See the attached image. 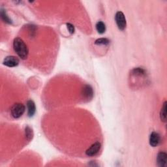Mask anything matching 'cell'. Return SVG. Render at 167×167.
Segmentation results:
<instances>
[{"mask_svg": "<svg viewBox=\"0 0 167 167\" xmlns=\"http://www.w3.org/2000/svg\"><path fill=\"white\" fill-rule=\"evenodd\" d=\"M19 62L18 58L13 56V55H9L4 59L3 64L9 67H14L18 65Z\"/></svg>", "mask_w": 167, "mask_h": 167, "instance_id": "5", "label": "cell"}, {"mask_svg": "<svg viewBox=\"0 0 167 167\" xmlns=\"http://www.w3.org/2000/svg\"><path fill=\"white\" fill-rule=\"evenodd\" d=\"M160 117L161 121L165 122L166 120V102L165 101L163 103V105L162 107L161 113H160Z\"/></svg>", "mask_w": 167, "mask_h": 167, "instance_id": "11", "label": "cell"}, {"mask_svg": "<svg viewBox=\"0 0 167 167\" xmlns=\"http://www.w3.org/2000/svg\"><path fill=\"white\" fill-rule=\"evenodd\" d=\"M25 133H26V138L28 140H30L31 138L33 137V131L31 130V129L29 127H26V129H25Z\"/></svg>", "mask_w": 167, "mask_h": 167, "instance_id": "13", "label": "cell"}, {"mask_svg": "<svg viewBox=\"0 0 167 167\" xmlns=\"http://www.w3.org/2000/svg\"><path fill=\"white\" fill-rule=\"evenodd\" d=\"M14 50L22 60H26L29 54V50L27 45L22 39L17 37L13 41Z\"/></svg>", "mask_w": 167, "mask_h": 167, "instance_id": "1", "label": "cell"}, {"mask_svg": "<svg viewBox=\"0 0 167 167\" xmlns=\"http://www.w3.org/2000/svg\"><path fill=\"white\" fill-rule=\"evenodd\" d=\"M101 144L99 142H97L93 144L88 149L86 150V154L87 156L89 157H93L95 155H97L101 149Z\"/></svg>", "mask_w": 167, "mask_h": 167, "instance_id": "4", "label": "cell"}, {"mask_svg": "<svg viewBox=\"0 0 167 167\" xmlns=\"http://www.w3.org/2000/svg\"><path fill=\"white\" fill-rule=\"evenodd\" d=\"M160 135L156 132H152L149 137V144L152 147H156L160 143Z\"/></svg>", "mask_w": 167, "mask_h": 167, "instance_id": "6", "label": "cell"}, {"mask_svg": "<svg viewBox=\"0 0 167 167\" xmlns=\"http://www.w3.org/2000/svg\"><path fill=\"white\" fill-rule=\"evenodd\" d=\"M115 20L119 29L122 31L125 29L127 22L125 15L122 12L118 11L116 13L115 15Z\"/></svg>", "mask_w": 167, "mask_h": 167, "instance_id": "3", "label": "cell"}, {"mask_svg": "<svg viewBox=\"0 0 167 167\" xmlns=\"http://www.w3.org/2000/svg\"><path fill=\"white\" fill-rule=\"evenodd\" d=\"M96 29L99 34H104L106 31V26L105 24V23L102 22V21H99L96 23Z\"/></svg>", "mask_w": 167, "mask_h": 167, "instance_id": "10", "label": "cell"}, {"mask_svg": "<svg viewBox=\"0 0 167 167\" xmlns=\"http://www.w3.org/2000/svg\"><path fill=\"white\" fill-rule=\"evenodd\" d=\"M167 162V155L164 152H161L158 154L157 157V165L160 167H164Z\"/></svg>", "mask_w": 167, "mask_h": 167, "instance_id": "7", "label": "cell"}, {"mask_svg": "<svg viewBox=\"0 0 167 167\" xmlns=\"http://www.w3.org/2000/svg\"><path fill=\"white\" fill-rule=\"evenodd\" d=\"M82 94H83L84 97H85L86 99L87 100L91 99L93 97V95L92 87L88 85L85 86L83 88Z\"/></svg>", "mask_w": 167, "mask_h": 167, "instance_id": "8", "label": "cell"}, {"mask_svg": "<svg viewBox=\"0 0 167 167\" xmlns=\"http://www.w3.org/2000/svg\"><path fill=\"white\" fill-rule=\"evenodd\" d=\"M2 18H3V20L5 22H7V23H11V21H10V19L9 18V17H7V16L6 15V14H5V12H2Z\"/></svg>", "mask_w": 167, "mask_h": 167, "instance_id": "15", "label": "cell"}, {"mask_svg": "<svg viewBox=\"0 0 167 167\" xmlns=\"http://www.w3.org/2000/svg\"><path fill=\"white\" fill-rule=\"evenodd\" d=\"M27 107H28V116L32 117L36 112V107H35V102L31 100L28 101L27 102Z\"/></svg>", "mask_w": 167, "mask_h": 167, "instance_id": "9", "label": "cell"}, {"mask_svg": "<svg viewBox=\"0 0 167 167\" xmlns=\"http://www.w3.org/2000/svg\"><path fill=\"white\" fill-rule=\"evenodd\" d=\"M110 41L107 38H101L95 41V44L97 45H107L109 44Z\"/></svg>", "mask_w": 167, "mask_h": 167, "instance_id": "12", "label": "cell"}, {"mask_svg": "<svg viewBox=\"0 0 167 167\" xmlns=\"http://www.w3.org/2000/svg\"><path fill=\"white\" fill-rule=\"evenodd\" d=\"M26 108L24 105L22 103H16L14 104L11 110V113L12 116L14 118H19L25 112Z\"/></svg>", "mask_w": 167, "mask_h": 167, "instance_id": "2", "label": "cell"}, {"mask_svg": "<svg viewBox=\"0 0 167 167\" xmlns=\"http://www.w3.org/2000/svg\"><path fill=\"white\" fill-rule=\"evenodd\" d=\"M67 29L69 31L70 34H73L75 33V27L73 24H71V23H67Z\"/></svg>", "mask_w": 167, "mask_h": 167, "instance_id": "14", "label": "cell"}]
</instances>
